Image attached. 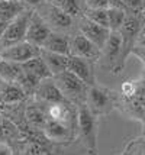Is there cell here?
I'll return each mask as SVG.
<instances>
[{
  "label": "cell",
  "mask_w": 145,
  "mask_h": 155,
  "mask_svg": "<svg viewBox=\"0 0 145 155\" xmlns=\"http://www.w3.org/2000/svg\"><path fill=\"white\" fill-rule=\"evenodd\" d=\"M80 29H81V34H83L91 44H94L99 49H103L104 45H106V42H107V38H109V35H110V29L99 26L96 23L90 22L89 19H84L83 22H81Z\"/></svg>",
  "instance_id": "obj_5"
},
{
  "label": "cell",
  "mask_w": 145,
  "mask_h": 155,
  "mask_svg": "<svg viewBox=\"0 0 145 155\" xmlns=\"http://www.w3.org/2000/svg\"><path fill=\"white\" fill-rule=\"evenodd\" d=\"M0 155H12V149L7 143H0Z\"/></svg>",
  "instance_id": "obj_29"
},
{
  "label": "cell",
  "mask_w": 145,
  "mask_h": 155,
  "mask_svg": "<svg viewBox=\"0 0 145 155\" xmlns=\"http://www.w3.org/2000/svg\"><path fill=\"white\" fill-rule=\"evenodd\" d=\"M2 58L6 61H12L16 64H25L26 61L32 60L35 57L41 55V48L35 47L34 44H31L28 41H22L19 44H15L12 47L5 48L2 52Z\"/></svg>",
  "instance_id": "obj_2"
},
{
  "label": "cell",
  "mask_w": 145,
  "mask_h": 155,
  "mask_svg": "<svg viewBox=\"0 0 145 155\" xmlns=\"http://www.w3.org/2000/svg\"><path fill=\"white\" fill-rule=\"evenodd\" d=\"M2 61H3V58H2V54H0V62H2Z\"/></svg>",
  "instance_id": "obj_36"
},
{
  "label": "cell",
  "mask_w": 145,
  "mask_h": 155,
  "mask_svg": "<svg viewBox=\"0 0 145 155\" xmlns=\"http://www.w3.org/2000/svg\"><path fill=\"white\" fill-rule=\"evenodd\" d=\"M5 123H6V120L0 116V141L5 139Z\"/></svg>",
  "instance_id": "obj_31"
},
{
  "label": "cell",
  "mask_w": 145,
  "mask_h": 155,
  "mask_svg": "<svg viewBox=\"0 0 145 155\" xmlns=\"http://www.w3.org/2000/svg\"><path fill=\"white\" fill-rule=\"evenodd\" d=\"M109 7H116V9L125 10V3L124 0H109Z\"/></svg>",
  "instance_id": "obj_28"
},
{
  "label": "cell",
  "mask_w": 145,
  "mask_h": 155,
  "mask_svg": "<svg viewBox=\"0 0 145 155\" xmlns=\"http://www.w3.org/2000/svg\"><path fill=\"white\" fill-rule=\"evenodd\" d=\"M107 101H109V97L107 94L104 93L103 90H100V88H90L89 91V103L90 106L93 109H97V110H102V109L107 104Z\"/></svg>",
  "instance_id": "obj_21"
},
{
  "label": "cell",
  "mask_w": 145,
  "mask_h": 155,
  "mask_svg": "<svg viewBox=\"0 0 145 155\" xmlns=\"http://www.w3.org/2000/svg\"><path fill=\"white\" fill-rule=\"evenodd\" d=\"M126 13L122 9L116 7H107V20H109V29L112 32H119L125 23Z\"/></svg>",
  "instance_id": "obj_19"
},
{
  "label": "cell",
  "mask_w": 145,
  "mask_h": 155,
  "mask_svg": "<svg viewBox=\"0 0 145 155\" xmlns=\"http://www.w3.org/2000/svg\"><path fill=\"white\" fill-rule=\"evenodd\" d=\"M44 155H45V154H44Z\"/></svg>",
  "instance_id": "obj_38"
},
{
  "label": "cell",
  "mask_w": 145,
  "mask_h": 155,
  "mask_svg": "<svg viewBox=\"0 0 145 155\" xmlns=\"http://www.w3.org/2000/svg\"><path fill=\"white\" fill-rule=\"evenodd\" d=\"M47 115H48V119H51V120L64 122L65 123L68 120L70 112L64 103H55V104H49L48 110H47Z\"/></svg>",
  "instance_id": "obj_20"
},
{
  "label": "cell",
  "mask_w": 145,
  "mask_h": 155,
  "mask_svg": "<svg viewBox=\"0 0 145 155\" xmlns=\"http://www.w3.org/2000/svg\"><path fill=\"white\" fill-rule=\"evenodd\" d=\"M44 130L45 135L49 139H55V141H64L68 138V126L64 122H57L47 119L45 125H44Z\"/></svg>",
  "instance_id": "obj_14"
},
{
  "label": "cell",
  "mask_w": 145,
  "mask_h": 155,
  "mask_svg": "<svg viewBox=\"0 0 145 155\" xmlns=\"http://www.w3.org/2000/svg\"><path fill=\"white\" fill-rule=\"evenodd\" d=\"M104 54L106 58L110 62L115 73L120 70V55H122V36L120 32H112L107 38V42L104 45Z\"/></svg>",
  "instance_id": "obj_8"
},
{
  "label": "cell",
  "mask_w": 145,
  "mask_h": 155,
  "mask_svg": "<svg viewBox=\"0 0 145 155\" xmlns=\"http://www.w3.org/2000/svg\"><path fill=\"white\" fill-rule=\"evenodd\" d=\"M23 12L19 0H2L0 2V20L12 22Z\"/></svg>",
  "instance_id": "obj_15"
},
{
  "label": "cell",
  "mask_w": 145,
  "mask_h": 155,
  "mask_svg": "<svg viewBox=\"0 0 145 155\" xmlns=\"http://www.w3.org/2000/svg\"><path fill=\"white\" fill-rule=\"evenodd\" d=\"M7 25H9V22H6V20H0V39H2V36L5 34Z\"/></svg>",
  "instance_id": "obj_32"
},
{
  "label": "cell",
  "mask_w": 145,
  "mask_h": 155,
  "mask_svg": "<svg viewBox=\"0 0 145 155\" xmlns=\"http://www.w3.org/2000/svg\"><path fill=\"white\" fill-rule=\"evenodd\" d=\"M41 57H42V60L45 61L47 67L49 68L52 77H55V75L67 71L70 55H60V54H54V52H48V51L41 49Z\"/></svg>",
  "instance_id": "obj_12"
},
{
  "label": "cell",
  "mask_w": 145,
  "mask_h": 155,
  "mask_svg": "<svg viewBox=\"0 0 145 155\" xmlns=\"http://www.w3.org/2000/svg\"><path fill=\"white\" fill-rule=\"evenodd\" d=\"M26 117H28L29 123H32L35 126H44L45 122H47L45 113L36 106H31V107L26 109Z\"/></svg>",
  "instance_id": "obj_23"
},
{
  "label": "cell",
  "mask_w": 145,
  "mask_h": 155,
  "mask_svg": "<svg viewBox=\"0 0 145 155\" xmlns=\"http://www.w3.org/2000/svg\"><path fill=\"white\" fill-rule=\"evenodd\" d=\"M48 18L51 20L52 25H55L57 28H68L73 22V18H70L65 12H62L61 9L55 5L48 7Z\"/></svg>",
  "instance_id": "obj_18"
},
{
  "label": "cell",
  "mask_w": 145,
  "mask_h": 155,
  "mask_svg": "<svg viewBox=\"0 0 145 155\" xmlns=\"http://www.w3.org/2000/svg\"><path fill=\"white\" fill-rule=\"evenodd\" d=\"M62 12L68 15L70 18H74L80 13V5H78V0H57V5Z\"/></svg>",
  "instance_id": "obj_24"
},
{
  "label": "cell",
  "mask_w": 145,
  "mask_h": 155,
  "mask_svg": "<svg viewBox=\"0 0 145 155\" xmlns=\"http://www.w3.org/2000/svg\"><path fill=\"white\" fill-rule=\"evenodd\" d=\"M144 155H145V154H144Z\"/></svg>",
  "instance_id": "obj_39"
},
{
  "label": "cell",
  "mask_w": 145,
  "mask_h": 155,
  "mask_svg": "<svg viewBox=\"0 0 145 155\" xmlns=\"http://www.w3.org/2000/svg\"><path fill=\"white\" fill-rule=\"evenodd\" d=\"M22 73H23V70H22L21 64L6 60L0 62V78L6 83H16Z\"/></svg>",
  "instance_id": "obj_16"
},
{
  "label": "cell",
  "mask_w": 145,
  "mask_h": 155,
  "mask_svg": "<svg viewBox=\"0 0 145 155\" xmlns=\"http://www.w3.org/2000/svg\"><path fill=\"white\" fill-rule=\"evenodd\" d=\"M55 84L58 86V88L61 90V93L64 94V97L68 99H77L80 94L84 93L86 84L80 80L77 75H74L71 71H64L61 74L52 77Z\"/></svg>",
  "instance_id": "obj_3"
},
{
  "label": "cell",
  "mask_w": 145,
  "mask_h": 155,
  "mask_svg": "<svg viewBox=\"0 0 145 155\" xmlns=\"http://www.w3.org/2000/svg\"><path fill=\"white\" fill-rule=\"evenodd\" d=\"M31 16L29 13H21L16 19L9 22L5 34L0 39V44L3 48L12 47L15 44H19L22 41L26 39V32H28V26L31 22Z\"/></svg>",
  "instance_id": "obj_1"
},
{
  "label": "cell",
  "mask_w": 145,
  "mask_h": 155,
  "mask_svg": "<svg viewBox=\"0 0 145 155\" xmlns=\"http://www.w3.org/2000/svg\"><path fill=\"white\" fill-rule=\"evenodd\" d=\"M23 97H25V91L18 83H5L3 94H2L3 103H7V104L18 103V101L23 100Z\"/></svg>",
  "instance_id": "obj_17"
},
{
  "label": "cell",
  "mask_w": 145,
  "mask_h": 155,
  "mask_svg": "<svg viewBox=\"0 0 145 155\" xmlns=\"http://www.w3.org/2000/svg\"><path fill=\"white\" fill-rule=\"evenodd\" d=\"M67 70L71 71L74 75H77L84 84H93V81H94L93 68L90 65L89 60H84V58H78V57L70 55Z\"/></svg>",
  "instance_id": "obj_10"
},
{
  "label": "cell",
  "mask_w": 145,
  "mask_h": 155,
  "mask_svg": "<svg viewBox=\"0 0 145 155\" xmlns=\"http://www.w3.org/2000/svg\"><path fill=\"white\" fill-rule=\"evenodd\" d=\"M41 49L48 51V52H54V54L60 55H70L71 49H70V41L61 34H54L51 32L47 41L44 42Z\"/></svg>",
  "instance_id": "obj_11"
},
{
  "label": "cell",
  "mask_w": 145,
  "mask_h": 155,
  "mask_svg": "<svg viewBox=\"0 0 145 155\" xmlns=\"http://www.w3.org/2000/svg\"><path fill=\"white\" fill-rule=\"evenodd\" d=\"M122 93L126 96H135L137 93V87L132 84V83H125L122 86Z\"/></svg>",
  "instance_id": "obj_27"
},
{
  "label": "cell",
  "mask_w": 145,
  "mask_h": 155,
  "mask_svg": "<svg viewBox=\"0 0 145 155\" xmlns=\"http://www.w3.org/2000/svg\"><path fill=\"white\" fill-rule=\"evenodd\" d=\"M22 70L25 73L31 74L32 77H35V78H38L39 81L47 80V78H52V74H51L49 68L47 67L45 61L42 60L41 55L26 61L25 64H22Z\"/></svg>",
  "instance_id": "obj_13"
},
{
  "label": "cell",
  "mask_w": 145,
  "mask_h": 155,
  "mask_svg": "<svg viewBox=\"0 0 145 155\" xmlns=\"http://www.w3.org/2000/svg\"><path fill=\"white\" fill-rule=\"evenodd\" d=\"M5 83L6 81H3L0 78V100H2V94H3V88H5Z\"/></svg>",
  "instance_id": "obj_34"
},
{
  "label": "cell",
  "mask_w": 145,
  "mask_h": 155,
  "mask_svg": "<svg viewBox=\"0 0 145 155\" xmlns=\"http://www.w3.org/2000/svg\"><path fill=\"white\" fill-rule=\"evenodd\" d=\"M78 126L86 141L89 142V147L94 148L96 147V122H94V116L91 113L86 104H81L78 109Z\"/></svg>",
  "instance_id": "obj_4"
},
{
  "label": "cell",
  "mask_w": 145,
  "mask_h": 155,
  "mask_svg": "<svg viewBox=\"0 0 145 155\" xmlns=\"http://www.w3.org/2000/svg\"><path fill=\"white\" fill-rule=\"evenodd\" d=\"M133 48H135L133 51H145V35L142 36V38H139L138 45H137V47H133Z\"/></svg>",
  "instance_id": "obj_30"
},
{
  "label": "cell",
  "mask_w": 145,
  "mask_h": 155,
  "mask_svg": "<svg viewBox=\"0 0 145 155\" xmlns=\"http://www.w3.org/2000/svg\"><path fill=\"white\" fill-rule=\"evenodd\" d=\"M86 19L96 23L99 26L109 29V20H107V9H87Z\"/></svg>",
  "instance_id": "obj_22"
},
{
  "label": "cell",
  "mask_w": 145,
  "mask_h": 155,
  "mask_svg": "<svg viewBox=\"0 0 145 155\" xmlns=\"http://www.w3.org/2000/svg\"><path fill=\"white\" fill-rule=\"evenodd\" d=\"M36 94L41 100L47 101L49 104H55V103H65V97L61 93V90L55 84L54 78H47L39 83V86L36 87Z\"/></svg>",
  "instance_id": "obj_9"
},
{
  "label": "cell",
  "mask_w": 145,
  "mask_h": 155,
  "mask_svg": "<svg viewBox=\"0 0 145 155\" xmlns=\"http://www.w3.org/2000/svg\"><path fill=\"white\" fill-rule=\"evenodd\" d=\"M89 9H107L109 0H86Z\"/></svg>",
  "instance_id": "obj_26"
},
{
  "label": "cell",
  "mask_w": 145,
  "mask_h": 155,
  "mask_svg": "<svg viewBox=\"0 0 145 155\" xmlns=\"http://www.w3.org/2000/svg\"><path fill=\"white\" fill-rule=\"evenodd\" d=\"M0 2H2V0H0Z\"/></svg>",
  "instance_id": "obj_37"
},
{
  "label": "cell",
  "mask_w": 145,
  "mask_h": 155,
  "mask_svg": "<svg viewBox=\"0 0 145 155\" xmlns=\"http://www.w3.org/2000/svg\"><path fill=\"white\" fill-rule=\"evenodd\" d=\"M70 49H71V55L73 57H78V58H84V60H93L99 57L100 49L91 44L83 34L76 35L73 41L70 42Z\"/></svg>",
  "instance_id": "obj_6"
},
{
  "label": "cell",
  "mask_w": 145,
  "mask_h": 155,
  "mask_svg": "<svg viewBox=\"0 0 145 155\" xmlns=\"http://www.w3.org/2000/svg\"><path fill=\"white\" fill-rule=\"evenodd\" d=\"M26 5H31V6H36V5H39L42 0H23Z\"/></svg>",
  "instance_id": "obj_33"
},
{
  "label": "cell",
  "mask_w": 145,
  "mask_h": 155,
  "mask_svg": "<svg viewBox=\"0 0 145 155\" xmlns=\"http://www.w3.org/2000/svg\"><path fill=\"white\" fill-rule=\"evenodd\" d=\"M135 54L138 55V57H141V58L145 61V51H135Z\"/></svg>",
  "instance_id": "obj_35"
},
{
  "label": "cell",
  "mask_w": 145,
  "mask_h": 155,
  "mask_svg": "<svg viewBox=\"0 0 145 155\" xmlns=\"http://www.w3.org/2000/svg\"><path fill=\"white\" fill-rule=\"evenodd\" d=\"M125 7H129L133 12H141L145 7V0H124Z\"/></svg>",
  "instance_id": "obj_25"
},
{
  "label": "cell",
  "mask_w": 145,
  "mask_h": 155,
  "mask_svg": "<svg viewBox=\"0 0 145 155\" xmlns=\"http://www.w3.org/2000/svg\"><path fill=\"white\" fill-rule=\"evenodd\" d=\"M49 34H51L49 28L44 23V20L38 15L31 16V22H29L28 32H26V39L25 41L34 44L35 47L41 48L44 45V42L47 41V38L49 36Z\"/></svg>",
  "instance_id": "obj_7"
}]
</instances>
